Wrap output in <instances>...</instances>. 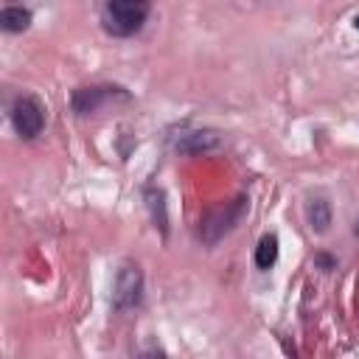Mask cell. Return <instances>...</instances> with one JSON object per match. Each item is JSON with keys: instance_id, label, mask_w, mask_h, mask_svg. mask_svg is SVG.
<instances>
[{"instance_id": "6", "label": "cell", "mask_w": 359, "mask_h": 359, "mask_svg": "<svg viewBox=\"0 0 359 359\" xmlns=\"http://www.w3.org/2000/svg\"><path fill=\"white\" fill-rule=\"evenodd\" d=\"M168 143L180 154H202L213 151L222 143V135L216 129H199V126H180L177 132L168 135Z\"/></svg>"}, {"instance_id": "4", "label": "cell", "mask_w": 359, "mask_h": 359, "mask_svg": "<svg viewBox=\"0 0 359 359\" xmlns=\"http://www.w3.org/2000/svg\"><path fill=\"white\" fill-rule=\"evenodd\" d=\"M112 101H129V93L118 84H87V87H76L70 95V107L81 118L95 115L98 109H104Z\"/></svg>"}, {"instance_id": "12", "label": "cell", "mask_w": 359, "mask_h": 359, "mask_svg": "<svg viewBox=\"0 0 359 359\" xmlns=\"http://www.w3.org/2000/svg\"><path fill=\"white\" fill-rule=\"evenodd\" d=\"M314 264H317L323 272H331V269L337 266V258H331V255H325V252H317V255H314Z\"/></svg>"}, {"instance_id": "2", "label": "cell", "mask_w": 359, "mask_h": 359, "mask_svg": "<svg viewBox=\"0 0 359 359\" xmlns=\"http://www.w3.org/2000/svg\"><path fill=\"white\" fill-rule=\"evenodd\" d=\"M247 213V196H236L230 202H222L216 208H210L202 219H199V238L205 244H216L219 238H224Z\"/></svg>"}, {"instance_id": "11", "label": "cell", "mask_w": 359, "mask_h": 359, "mask_svg": "<svg viewBox=\"0 0 359 359\" xmlns=\"http://www.w3.org/2000/svg\"><path fill=\"white\" fill-rule=\"evenodd\" d=\"M135 359H168V353L163 351V348H157V345H151V348H143Z\"/></svg>"}, {"instance_id": "13", "label": "cell", "mask_w": 359, "mask_h": 359, "mask_svg": "<svg viewBox=\"0 0 359 359\" xmlns=\"http://www.w3.org/2000/svg\"><path fill=\"white\" fill-rule=\"evenodd\" d=\"M353 233H356V236H359V222H356V227H353Z\"/></svg>"}, {"instance_id": "10", "label": "cell", "mask_w": 359, "mask_h": 359, "mask_svg": "<svg viewBox=\"0 0 359 359\" xmlns=\"http://www.w3.org/2000/svg\"><path fill=\"white\" fill-rule=\"evenodd\" d=\"M278 250H280L278 236H275V233H264L261 241H258V247H255V266H258V269H269V266H275V261H278Z\"/></svg>"}, {"instance_id": "3", "label": "cell", "mask_w": 359, "mask_h": 359, "mask_svg": "<svg viewBox=\"0 0 359 359\" xmlns=\"http://www.w3.org/2000/svg\"><path fill=\"white\" fill-rule=\"evenodd\" d=\"M112 309L115 311H129L137 309L143 300V272L135 261H123L115 272L112 280Z\"/></svg>"}, {"instance_id": "1", "label": "cell", "mask_w": 359, "mask_h": 359, "mask_svg": "<svg viewBox=\"0 0 359 359\" xmlns=\"http://www.w3.org/2000/svg\"><path fill=\"white\" fill-rule=\"evenodd\" d=\"M151 14V6L146 0H109L101 6V28L109 36L126 39L135 36Z\"/></svg>"}, {"instance_id": "7", "label": "cell", "mask_w": 359, "mask_h": 359, "mask_svg": "<svg viewBox=\"0 0 359 359\" xmlns=\"http://www.w3.org/2000/svg\"><path fill=\"white\" fill-rule=\"evenodd\" d=\"M143 199H146V208H149V213H151L154 227H160V233L168 236V210H165V194H163V188L149 185V188L143 191Z\"/></svg>"}, {"instance_id": "8", "label": "cell", "mask_w": 359, "mask_h": 359, "mask_svg": "<svg viewBox=\"0 0 359 359\" xmlns=\"http://www.w3.org/2000/svg\"><path fill=\"white\" fill-rule=\"evenodd\" d=\"M306 222L314 233H325L331 227V202L325 196H311L306 202Z\"/></svg>"}, {"instance_id": "9", "label": "cell", "mask_w": 359, "mask_h": 359, "mask_svg": "<svg viewBox=\"0 0 359 359\" xmlns=\"http://www.w3.org/2000/svg\"><path fill=\"white\" fill-rule=\"evenodd\" d=\"M31 8H22V6H3L0 8V28L8 31V34H20L31 25Z\"/></svg>"}, {"instance_id": "5", "label": "cell", "mask_w": 359, "mask_h": 359, "mask_svg": "<svg viewBox=\"0 0 359 359\" xmlns=\"http://www.w3.org/2000/svg\"><path fill=\"white\" fill-rule=\"evenodd\" d=\"M11 123L22 140H34L45 129V107L34 95H20L11 104Z\"/></svg>"}, {"instance_id": "14", "label": "cell", "mask_w": 359, "mask_h": 359, "mask_svg": "<svg viewBox=\"0 0 359 359\" xmlns=\"http://www.w3.org/2000/svg\"><path fill=\"white\" fill-rule=\"evenodd\" d=\"M353 25H356V28H359V14H356V20H353Z\"/></svg>"}]
</instances>
